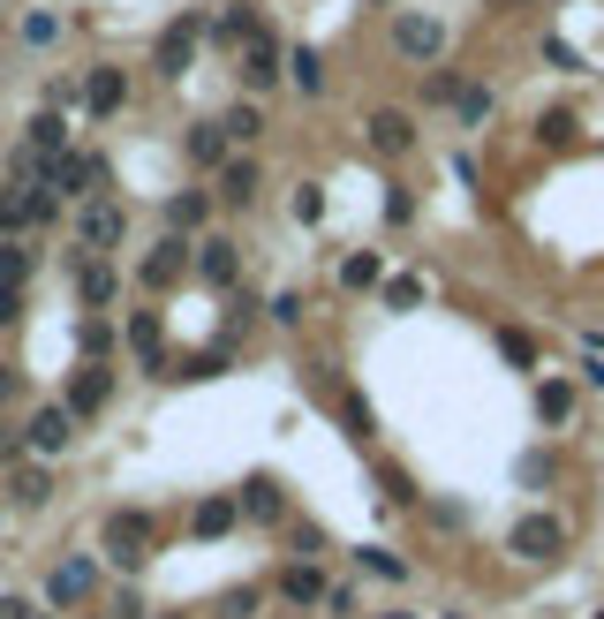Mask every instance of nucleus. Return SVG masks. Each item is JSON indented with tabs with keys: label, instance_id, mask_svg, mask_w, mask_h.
<instances>
[{
	"label": "nucleus",
	"instance_id": "1",
	"mask_svg": "<svg viewBox=\"0 0 604 619\" xmlns=\"http://www.w3.org/2000/svg\"><path fill=\"white\" fill-rule=\"evenodd\" d=\"M46 212H53V197H46V189H23V197L8 189V197H0V227H8V235H30V227H46Z\"/></svg>",
	"mask_w": 604,
	"mask_h": 619
},
{
	"label": "nucleus",
	"instance_id": "2",
	"mask_svg": "<svg viewBox=\"0 0 604 619\" xmlns=\"http://www.w3.org/2000/svg\"><path fill=\"white\" fill-rule=\"evenodd\" d=\"M99 590V567L91 559H68V567H53V605H84Z\"/></svg>",
	"mask_w": 604,
	"mask_h": 619
},
{
	"label": "nucleus",
	"instance_id": "3",
	"mask_svg": "<svg viewBox=\"0 0 604 619\" xmlns=\"http://www.w3.org/2000/svg\"><path fill=\"white\" fill-rule=\"evenodd\" d=\"M242 76H250L257 91L280 76V38H273V30H257V38H250V53H242Z\"/></svg>",
	"mask_w": 604,
	"mask_h": 619
},
{
	"label": "nucleus",
	"instance_id": "4",
	"mask_svg": "<svg viewBox=\"0 0 604 619\" xmlns=\"http://www.w3.org/2000/svg\"><path fill=\"white\" fill-rule=\"evenodd\" d=\"M91 181H99V159H84V152L53 159V189L61 197H91Z\"/></svg>",
	"mask_w": 604,
	"mask_h": 619
},
{
	"label": "nucleus",
	"instance_id": "5",
	"mask_svg": "<svg viewBox=\"0 0 604 619\" xmlns=\"http://www.w3.org/2000/svg\"><path fill=\"white\" fill-rule=\"evenodd\" d=\"M363 129H370V144H378V152H408V137H416V129H408V114H393V106H386V114H370Z\"/></svg>",
	"mask_w": 604,
	"mask_h": 619
},
{
	"label": "nucleus",
	"instance_id": "6",
	"mask_svg": "<svg viewBox=\"0 0 604 619\" xmlns=\"http://www.w3.org/2000/svg\"><path fill=\"white\" fill-rule=\"evenodd\" d=\"M114 235H122V212H106V204H91V212L76 219V242H84V250H106Z\"/></svg>",
	"mask_w": 604,
	"mask_h": 619
},
{
	"label": "nucleus",
	"instance_id": "7",
	"mask_svg": "<svg viewBox=\"0 0 604 619\" xmlns=\"http://www.w3.org/2000/svg\"><path fill=\"white\" fill-rule=\"evenodd\" d=\"M68 439H76V431H68V408H46V416L30 424V446H38V454H61Z\"/></svg>",
	"mask_w": 604,
	"mask_h": 619
},
{
	"label": "nucleus",
	"instance_id": "8",
	"mask_svg": "<svg viewBox=\"0 0 604 619\" xmlns=\"http://www.w3.org/2000/svg\"><path fill=\"white\" fill-rule=\"evenodd\" d=\"M280 590H288V605H317V597H325V574H317V567H288Z\"/></svg>",
	"mask_w": 604,
	"mask_h": 619
},
{
	"label": "nucleus",
	"instance_id": "9",
	"mask_svg": "<svg viewBox=\"0 0 604 619\" xmlns=\"http://www.w3.org/2000/svg\"><path fill=\"white\" fill-rule=\"evenodd\" d=\"M84 106H91V114L122 106V68H99V76H91V91H84Z\"/></svg>",
	"mask_w": 604,
	"mask_h": 619
},
{
	"label": "nucleus",
	"instance_id": "10",
	"mask_svg": "<svg viewBox=\"0 0 604 619\" xmlns=\"http://www.w3.org/2000/svg\"><path fill=\"white\" fill-rule=\"evenodd\" d=\"M99 401H106V370H84V378L68 386V408H76V416H91Z\"/></svg>",
	"mask_w": 604,
	"mask_h": 619
},
{
	"label": "nucleus",
	"instance_id": "11",
	"mask_svg": "<svg viewBox=\"0 0 604 619\" xmlns=\"http://www.w3.org/2000/svg\"><path fill=\"white\" fill-rule=\"evenodd\" d=\"M189 159L197 166H227V129H197L189 137Z\"/></svg>",
	"mask_w": 604,
	"mask_h": 619
},
{
	"label": "nucleus",
	"instance_id": "12",
	"mask_svg": "<svg viewBox=\"0 0 604 619\" xmlns=\"http://www.w3.org/2000/svg\"><path fill=\"white\" fill-rule=\"evenodd\" d=\"M204 280H212V288L235 280V242H204Z\"/></svg>",
	"mask_w": 604,
	"mask_h": 619
},
{
	"label": "nucleus",
	"instance_id": "13",
	"mask_svg": "<svg viewBox=\"0 0 604 619\" xmlns=\"http://www.w3.org/2000/svg\"><path fill=\"white\" fill-rule=\"evenodd\" d=\"M76 288H84V303H114V273H106L99 257H91V265L76 273Z\"/></svg>",
	"mask_w": 604,
	"mask_h": 619
},
{
	"label": "nucleus",
	"instance_id": "14",
	"mask_svg": "<svg viewBox=\"0 0 604 619\" xmlns=\"http://www.w3.org/2000/svg\"><path fill=\"white\" fill-rule=\"evenodd\" d=\"M174 273H181V242H159V250H151V265H144V280H151V288H166Z\"/></svg>",
	"mask_w": 604,
	"mask_h": 619
},
{
	"label": "nucleus",
	"instance_id": "15",
	"mask_svg": "<svg viewBox=\"0 0 604 619\" xmlns=\"http://www.w3.org/2000/svg\"><path fill=\"white\" fill-rule=\"evenodd\" d=\"M401 46H408V53H439V30H431L424 15H401Z\"/></svg>",
	"mask_w": 604,
	"mask_h": 619
},
{
	"label": "nucleus",
	"instance_id": "16",
	"mask_svg": "<svg viewBox=\"0 0 604 619\" xmlns=\"http://www.w3.org/2000/svg\"><path fill=\"white\" fill-rule=\"evenodd\" d=\"M61 137H68V122H61V114H38V122H30V152H53Z\"/></svg>",
	"mask_w": 604,
	"mask_h": 619
},
{
	"label": "nucleus",
	"instance_id": "17",
	"mask_svg": "<svg viewBox=\"0 0 604 619\" xmlns=\"http://www.w3.org/2000/svg\"><path fill=\"white\" fill-rule=\"evenodd\" d=\"M378 273H386V265H378V257H370V250H363V257H348V265H340V280H348V288H378Z\"/></svg>",
	"mask_w": 604,
	"mask_h": 619
},
{
	"label": "nucleus",
	"instance_id": "18",
	"mask_svg": "<svg viewBox=\"0 0 604 619\" xmlns=\"http://www.w3.org/2000/svg\"><path fill=\"white\" fill-rule=\"evenodd\" d=\"M227 197H235V204H242V197H257V166H250V159H235V166H227Z\"/></svg>",
	"mask_w": 604,
	"mask_h": 619
},
{
	"label": "nucleus",
	"instance_id": "19",
	"mask_svg": "<svg viewBox=\"0 0 604 619\" xmlns=\"http://www.w3.org/2000/svg\"><path fill=\"white\" fill-rule=\"evenodd\" d=\"M53 30H61V23H53L46 8H38V15H23V46H53Z\"/></svg>",
	"mask_w": 604,
	"mask_h": 619
},
{
	"label": "nucleus",
	"instance_id": "20",
	"mask_svg": "<svg viewBox=\"0 0 604 619\" xmlns=\"http://www.w3.org/2000/svg\"><path fill=\"white\" fill-rule=\"evenodd\" d=\"M219 129H227V137H242V144H250V137H257V129H265V122H257V106H235V114H227V122H219Z\"/></svg>",
	"mask_w": 604,
	"mask_h": 619
},
{
	"label": "nucleus",
	"instance_id": "21",
	"mask_svg": "<svg viewBox=\"0 0 604 619\" xmlns=\"http://www.w3.org/2000/svg\"><path fill=\"white\" fill-rule=\"evenodd\" d=\"M204 212H212V197L197 189V197H181V204H174V227H204Z\"/></svg>",
	"mask_w": 604,
	"mask_h": 619
},
{
	"label": "nucleus",
	"instance_id": "22",
	"mask_svg": "<svg viewBox=\"0 0 604 619\" xmlns=\"http://www.w3.org/2000/svg\"><path fill=\"white\" fill-rule=\"evenodd\" d=\"M295 84H302V91H325V68H317V53H295Z\"/></svg>",
	"mask_w": 604,
	"mask_h": 619
},
{
	"label": "nucleus",
	"instance_id": "23",
	"mask_svg": "<svg viewBox=\"0 0 604 619\" xmlns=\"http://www.w3.org/2000/svg\"><path fill=\"white\" fill-rule=\"evenodd\" d=\"M15 498H23V506H38V498H46V476H38V468H23V476H15Z\"/></svg>",
	"mask_w": 604,
	"mask_h": 619
},
{
	"label": "nucleus",
	"instance_id": "24",
	"mask_svg": "<svg viewBox=\"0 0 604 619\" xmlns=\"http://www.w3.org/2000/svg\"><path fill=\"white\" fill-rule=\"evenodd\" d=\"M0 619H38V612H30L23 597H0Z\"/></svg>",
	"mask_w": 604,
	"mask_h": 619
},
{
	"label": "nucleus",
	"instance_id": "25",
	"mask_svg": "<svg viewBox=\"0 0 604 619\" xmlns=\"http://www.w3.org/2000/svg\"><path fill=\"white\" fill-rule=\"evenodd\" d=\"M590 363H597V370H590V378H604V340H590Z\"/></svg>",
	"mask_w": 604,
	"mask_h": 619
}]
</instances>
